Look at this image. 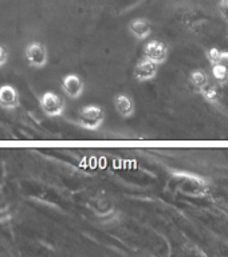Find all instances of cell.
<instances>
[{"mask_svg":"<svg viewBox=\"0 0 228 257\" xmlns=\"http://www.w3.org/2000/svg\"><path fill=\"white\" fill-rule=\"evenodd\" d=\"M105 122V110L101 104H85L78 110L77 123L85 130L97 132Z\"/></svg>","mask_w":228,"mask_h":257,"instance_id":"cell-1","label":"cell"},{"mask_svg":"<svg viewBox=\"0 0 228 257\" xmlns=\"http://www.w3.org/2000/svg\"><path fill=\"white\" fill-rule=\"evenodd\" d=\"M39 107L48 118H59L66 111V102L56 92L44 91L39 98Z\"/></svg>","mask_w":228,"mask_h":257,"instance_id":"cell-2","label":"cell"},{"mask_svg":"<svg viewBox=\"0 0 228 257\" xmlns=\"http://www.w3.org/2000/svg\"><path fill=\"white\" fill-rule=\"evenodd\" d=\"M24 59L30 67L35 70H42L48 63V50L42 42L34 40L24 48Z\"/></svg>","mask_w":228,"mask_h":257,"instance_id":"cell-3","label":"cell"},{"mask_svg":"<svg viewBox=\"0 0 228 257\" xmlns=\"http://www.w3.org/2000/svg\"><path fill=\"white\" fill-rule=\"evenodd\" d=\"M207 58L211 63V72L213 78L219 83H225L228 80V51L211 48L207 52Z\"/></svg>","mask_w":228,"mask_h":257,"instance_id":"cell-4","label":"cell"},{"mask_svg":"<svg viewBox=\"0 0 228 257\" xmlns=\"http://www.w3.org/2000/svg\"><path fill=\"white\" fill-rule=\"evenodd\" d=\"M62 92L66 98L71 100L80 99L85 92V82L81 78V75L75 72H70L67 75L63 76L62 83H60Z\"/></svg>","mask_w":228,"mask_h":257,"instance_id":"cell-5","label":"cell"},{"mask_svg":"<svg viewBox=\"0 0 228 257\" xmlns=\"http://www.w3.org/2000/svg\"><path fill=\"white\" fill-rule=\"evenodd\" d=\"M169 50L168 46L161 42L159 39H152L148 40L145 43L144 48H142V56L146 58V59L152 60L155 63H157L159 66L164 64L168 59Z\"/></svg>","mask_w":228,"mask_h":257,"instance_id":"cell-6","label":"cell"},{"mask_svg":"<svg viewBox=\"0 0 228 257\" xmlns=\"http://www.w3.org/2000/svg\"><path fill=\"white\" fill-rule=\"evenodd\" d=\"M159 68H160L159 64L142 56L141 59L137 60V63L133 67V78L140 83H145L156 78Z\"/></svg>","mask_w":228,"mask_h":257,"instance_id":"cell-7","label":"cell"},{"mask_svg":"<svg viewBox=\"0 0 228 257\" xmlns=\"http://www.w3.org/2000/svg\"><path fill=\"white\" fill-rule=\"evenodd\" d=\"M20 94L15 86L4 83L0 86V108L6 111H12L19 107Z\"/></svg>","mask_w":228,"mask_h":257,"instance_id":"cell-8","label":"cell"},{"mask_svg":"<svg viewBox=\"0 0 228 257\" xmlns=\"http://www.w3.org/2000/svg\"><path fill=\"white\" fill-rule=\"evenodd\" d=\"M113 106L114 110L122 119H129L136 112V103L132 96L126 92H118L113 98Z\"/></svg>","mask_w":228,"mask_h":257,"instance_id":"cell-9","label":"cell"},{"mask_svg":"<svg viewBox=\"0 0 228 257\" xmlns=\"http://www.w3.org/2000/svg\"><path fill=\"white\" fill-rule=\"evenodd\" d=\"M129 34L138 42H146L152 35V23L145 18H136L128 26Z\"/></svg>","mask_w":228,"mask_h":257,"instance_id":"cell-10","label":"cell"},{"mask_svg":"<svg viewBox=\"0 0 228 257\" xmlns=\"http://www.w3.org/2000/svg\"><path fill=\"white\" fill-rule=\"evenodd\" d=\"M189 82H191V84L193 86V88H196L199 92L209 84L208 75H207L203 70H193V71L189 74Z\"/></svg>","mask_w":228,"mask_h":257,"instance_id":"cell-11","label":"cell"},{"mask_svg":"<svg viewBox=\"0 0 228 257\" xmlns=\"http://www.w3.org/2000/svg\"><path fill=\"white\" fill-rule=\"evenodd\" d=\"M200 94L204 96L205 99L208 100V102H211V103H213V102H216V100L219 99L217 90L215 87H211V84H208L207 87L203 88V90L200 91Z\"/></svg>","mask_w":228,"mask_h":257,"instance_id":"cell-12","label":"cell"},{"mask_svg":"<svg viewBox=\"0 0 228 257\" xmlns=\"http://www.w3.org/2000/svg\"><path fill=\"white\" fill-rule=\"evenodd\" d=\"M219 12H220L221 19L228 23V0H221L219 4Z\"/></svg>","mask_w":228,"mask_h":257,"instance_id":"cell-13","label":"cell"},{"mask_svg":"<svg viewBox=\"0 0 228 257\" xmlns=\"http://www.w3.org/2000/svg\"><path fill=\"white\" fill-rule=\"evenodd\" d=\"M8 62V51L3 44H0V68H3Z\"/></svg>","mask_w":228,"mask_h":257,"instance_id":"cell-14","label":"cell"}]
</instances>
